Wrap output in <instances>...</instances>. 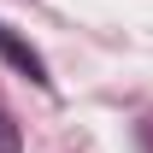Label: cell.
Wrapping results in <instances>:
<instances>
[{
    "label": "cell",
    "mask_w": 153,
    "mask_h": 153,
    "mask_svg": "<svg viewBox=\"0 0 153 153\" xmlns=\"http://www.w3.org/2000/svg\"><path fill=\"white\" fill-rule=\"evenodd\" d=\"M0 59L12 65V71L24 76V82H36V88H53V76H47V59L30 47V41L12 30V24H0Z\"/></svg>",
    "instance_id": "1"
},
{
    "label": "cell",
    "mask_w": 153,
    "mask_h": 153,
    "mask_svg": "<svg viewBox=\"0 0 153 153\" xmlns=\"http://www.w3.org/2000/svg\"><path fill=\"white\" fill-rule=\"evenodd\" d=\"M0 153H24V135H18V124L0 112Z\"/></svg>",
    "instance_id": "2"
}]
</instances>
